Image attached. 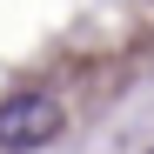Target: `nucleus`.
I'll return each mask as SVG.
<instances>
[{
    "label": "nucleus",
    "instance_id": "obj_1",
    "mask_svg": "<svg viewBox=\"0 0 154 154\" xmlns=\"http://www.w3.org/2000/svg\"><path fill=\"white\" fill-rule=\"evenodd\" d=\"M60 127H67V107L54 94H40V87L0 100V154H34V147L54 141Z\"/></svg>",
    "mask_w": 154,
    "mask_h": 154
}]
</instances>
